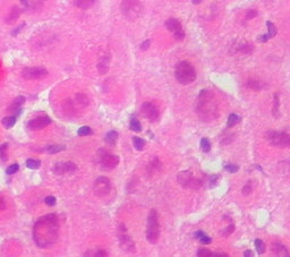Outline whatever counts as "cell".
<instances>
[{
    "label": "cell",
    "mask_w": 290,
    "mask_h": 257,
    "mask_svg": "<svg viewBox=\"0 0 290 257\" xmlns=\"http://www.w3.org/2000/svg\"><path fill=\"white\" fill-rule=\"evenodd\" d=\"M100 164L102 166V169L104 170H112L116 166L119 164V157L113 154L101 152L100 153Z\"/></svg>",
    "instance_id": "12"
},
{
    "label": "cell",
    "mask_w": 290,
    "mask_h": 257,
    "mask_svg": "<svg viewBox=\"0 0 290 257\" xmlns=\"http://www.w3.org/2000/svg\"><path fill=\"white\" fill-rule=\"evenodd\" d=\"M255 16H257V12L255 9H250L248 13L246 14V19H252L254 18Z\"/></svg>",
    "instance_id": "43"
},
{
    "label": "cell",
    "mask_w": 290,
    "mask_h": 257,
    "mask_svg": "<svg viewBox=\"0 0 290 257\" xmlns=\"http://www.w3.org/2000/svg\"><path fill=\"white\" fill-rule=\"evenodd\" d=\"M197 256H225L227 257L228 255L227 254H216V253H212V251H210L209 249H198V251H197Z\"/></svg>",
    "instance_id": "24"
},
{
    "label": "cell",
    "mask_w": 290,
    "mask_h": 257,
    "mask_svg": "<svg viewBox=\"0 0 290 257\" xmlns=\"http://www.w3.org/2000/svg\"><path fill=\"white\" fill-rule=\"evenodd\" d=\"M225 170H227L228 172L230 173H236L239 170V166L236 164H227V166H225Z\"/></svg>",
    "instance_id": "38"
},
{
    "label": "cell",
    "mask_w": 290,
    "mask_h": 257,
    "mask_svg": "<svg viewBox=\"0 0 290 257\" xmlns=\"http://www.w3.org/2000/svg\"><path fill=\"white\" fill-rule=\"evenodd\" d=\"M175 76L181 85H189L196 79V72L188 61H180L176 66Z\"/></svg>",
    "instance_id": "3"
},
{
    "label": "cell",
    "mask_w": 290,
    "mask_h": 257,
    "mask_svg": "<svg viewBox=\"0 0 290 257\" xmlns=\"http://www.w3.org/2000/svg\"><path fill=\"white\" fill-rule=\"evenodd\" d=\"M19 15V10H18V8H14L13 10H12V13H10V22H13V21H15L16 18H17V16Z\"/></svg>",
    "instance_id": "42"
},
{
    "label": "cell",
    "mask_w": 290,
    "mask_h": 257,
    "mask_svg": "<svg viewBox=\"0 0 290 257\" xmlns=\"http://www.w3.org/2000/svg\"><path fill=\"white\" fill-rule=\"evenodd\" d=\"M271 250L277 256H290L288 249L280 242H273L271 246Z\"/></svg>",
    "instance_id": "16"
},
{
    "label": "cell",
    "mask_w": 290,
    "mask_h": 257,
    "mask_svg": "<svg viewBox=\"0 0 290 257\" xmlns=\"http://www.w3.org/2000/svg\"><path fill=\"white\" fill-rule=\"evenodd\" d=\"M195 238H197L202 244H205V245L211 244V241H212V239L210 238V237H207V236L202 231H197L196 233H195Z\"/></svg>",
    "instance_id": "23"
},
{
    "label": "cell",
    "mask_w": 290,
    "mask_h": 257,
    "mask_svg": "<svg viewBox=\"0 0 290 257\" xmlns=\"http://www.w3.org/2000/svg\"><path fill=\"white\" fill-rule=\"evenodd\" d=\"M150 44H151L150 40L144 41L143 43H142V45H140V49H142V50H143V51L147 50V49H149V47H150Z\"/></svg>",
    "instance_id": "44"
},
{
    "label": "cell",
    "mask_w": 290,
    "mask_h": 257,
    "mask_svg": "<svg viewBox=\"0 0 290 257\" xmlns=\"http://www.w3.org/2000/svg\"><path fill=\"white\" fill-rule=\"evenodd\" d=\"M140 111H142V114L144 116V118L147 119L149 121L154 122L159 119V111H158L156 107L152 102H144L142 104Z\"/></svg>",
    "instance_id": "14"
},
{
    "label": "cell",
    "mask_w": 290,
    "mask_h": 257,
    "mask_svg": "<svg viewBox=\"0 0 290 257\" xmlns=\"http://www.w3.org/2000/svg\"><path fill=\"white\" fill-rule=\"evenodd\" d=\"M142 10V5L140 0H122L121 13L126 18L136 19L140 16Z\"/></svg>",
    "instance_id": "5"
},
{
    "label": "cell",
    "mask_w": 290,
    "mask_h": 257,
    "mask_svg": "<svg viewBox=\"0 0 290 257\" xmlns=\"http://www.w3.org/2000/svg\"><path fill=\"white\" fill-rule=\"evenodd\" d=\"M234 231H235V226L232 224V223H230L227 228H225L223 230L220 231V235H221L222 237H228V236H230Z\"/></svg>",
    "instance_id": "31"
},
{
    "label": "cell",
    "mask_w": 290,
    "mask_h": 257,
    "mask_svg": "<svg viewBox=\"0 0 290 257\" xmlns=\"http://www.w3.org/2000/svg\"><path fill=\"white\" fill-rule=\"evenodd\" d=\"M65 148H66V146H64V145H52V146H49V147L47 148V151L50 154H55V153H59V152L64 151Z\"/></svg>",
    "instance_id": "29"
},
{
    "label": "cell",
    "mask_w": 290,
    "mask_h": 257,
    "mask_svg": "<svg viewBox=\"0 0 290 257\" xmlns=\"http://www.w3.org/2000/svg\"><path fill=\"white\" fill-rule=\"evenodd\" d=\"M269 39H270V38H269V35L268 34H264V35H261V36H259L257 40H259V42H266Z\"/></svg>",
    "instance_id": "46"
},
{
    "label": "cell",
    "mask_w": 290,
    "mask_h": 257,
    "mask_svg": "<svg viewBox=\"0 0 290 257\" xmlns=\"http://www.w3.org/2000/svg\"><path fill=\"white\" fill-rule=\"evenodd\" d=\"M266 26H268V28H269V33H268L269 38L271 39V38H273V36H275V34H277V27L274 26V24L272 22H266Z\"/></svg>",
    "instance_id": "32"
},
{
    "label": "cell",
    "mask_w": 290,
    "mask_h": 257,
    "mask_svg": "<svg viewBox=\"0 0 290 257\" xmlns=\"http://www.w3.org/2000/svg\"><path fill=\"white\" fill-rule=\"evenodd\" d=\"M16 120H17V117H14V116H8L6 117V118H3L2 119V126L5 127V128H12L14 125L16 124Z\"/></svg>",
    "instance_id": "21"
},
{
    "label": "cell",
    "mask_w": 290,
    "mask_h": 257,
    "mask_svg": "<svg viewBox=\"0 0 290 257\" xmlns=\"http://www.w3.org/2000/svg\"><path fill=\"white\" fill-rule=\"evenodd\" d=\"M21 1H22V2H25V1H26V0H21Z\"/></svg>",
    "instance_id": "49"
},
{
    "label": "cell",
    "mask_w": 290,
    "mask_h": 257,
    "mask_svg": "<svg viewBox=\"0 0 290 257\" xmlns=\"http://www.w3.org/2000/svg\"><path fill=\"white\" fill-rule=\"evenodd\" d=\"M178 184L184 187V188H190V189H198L202 187V181L201 179H197L192 175L190 171L185 170L178 173L177 176Z\"/></svg>",
    "instance_id": "6"
},
{
    "label": "cell",
    "mask_w": 290,
    "mask_h": 257,
    "mask_svg": "<svg viewBox=\"0 0 290 257\" xmlns=\"http://www.w3.org/2000/svg\"><path fill=\"white\" fill-rule=\"evenodd\" d=\"M201 148L205 153L211 151V143H210V141L207 138H202V141H201Z\"/></svg>",
    "instance_id": "30"
},
{
    "label": "cell",
    "mask_w": 290,
    "mask_h": 257,
    "mask_svg": "<svg viewBox=\"0 0 290 257\" xmlns=\"http://www.w3.org/2000/svg\"><path fill=\"white\" fill-rule=\"evenodd\" d=\"M50 124H51V119L48 116H39L30 120V121L26 124V126H27V128L31 129V130H41V129L45 128L47 126H49Z\"/></svg>",
    "instance_id": "15"
},
{
    "label": "cell",
    "mask_w": 290,
    "mask_h": 257,
    "mask_svg": "<svg viewBox=\"0 0 290 257\" xmlns=\"http://www.w3.org/2000/svg\"><path fill=\"white\" fill-rule=\"evenodd\" d=\"M255 248H256V250L259 251V254H263V253L265 251L264 242H263L261 239H256V240H255Z\"/></svg>",
    "instance_id": "35"
},
{
    "label": "cell",
    "mask_w": 290,
    "mask_h": 257,
    "mask_svg": "<svg viewBox=\"0 0 290 257\" xmlns=\"http://www.w3.org/2000/svg\"><path fill=\"white\" fill-rule=\"evenodd\" d=\"M95 0H74V3L75 6L78 8H82V9H88L90 8L92 5L94 3Z\"/></svg>",
    "instance_id": "19"
},
{
    "label": "cell",
    "mask_w": 290,
    "mask_h": 257,
    "mask_svg": "<svg viewBox=\"0 0 290 257\" xmlns=\"http://www.w3.org/2000/svg\"><path fill=\"white\" fill-rule=\"evenodd\" d=\"M6 208V202L1 196H0V211H3Z\"/></svg>",
    "instance_id": "45"
},
{
    "label": "cell",
    "mask_w": 290,
    "mask_h": 257,
    "mask_svg": "<svg viewBox=\"0 0 290 257\" xmlns=\"http://www.w3.org/2000/svg\"><path fill=\"white\" fill-rule=\"evenodd\" d=\"M201 1H202V0H193V3H195V5H198Z\"/></svg>",
    "instance_id": "48"
},
{
    "label": "cell",
    "mask_w": 290,
    "mask_h": 257,
    "mask_svg": "<svg viewBox=\"0 0 290 257\" xmlns=\"http://www.w3.org/2000/svg\"><path fill=\"white\" fill-rule=\"evenodd\" d=\"M109 63H110L109 56H104L101 58L100 61H99V65H97V69H99L100 74H106V72H108V69H109Z\"/></svg>",
    "instance_id": "18"
},
{
    "label": "cell",
    "mask_w": 290,
    "mask_h": 257,
    "mask_svg": "<svg viewBox=\"0 0 290 257\" xmlns=\"http://www.w3.org/2000/svg\"><path fill=\"white\" fill-rule=\"evenodd\" d=\"M18 170H19V166L15 163V164H12V166H9L7 168L6 173L7 175H14V173H16Z\"/></svg>",
    "instance_id": "36"
},
{
    "label": "cell",
    "mask_w": 290,
    "mask_h": 257,
    "mask_svg": "<svg viewBox=\"0 0 290 257\" xmlns=\"http://www.w3.org/2000/svg\"><path fill=\"white\" fill-rule=\"evenodd\" d=\"M247 86L252 90H255V91H259V90H262L264 87V84L262 82L256 81V79H250V81L247 82Z\"/></svg>",
    "instance_id": "22"
},
{
    "label": "cell",
    "mask_w": 290,
    "mask_h": 257,
    "mask_svg": "<svg viewBox=\"0 0 290 257\" xmlns=\"http://www.w3.org/2000/svg\"><path fill=\"white\" fill-rule=\"evenodd\" d=\"M244 256H253L252 250H246L245 251V254H244Z\"/></svg>",
    "instance_id": "47"
},
{
    "label": "cell",
    "mask_w": 290,
    "mask_h": 257,
    "mask_svg": "<svg viewBox=\"0 0 290 257\" xmlns=\"http://www.w3.org/2000/svg\"><path fill=\"white\" fill-rule=\"evenodd\" d=\"M77 171V166L73 161H60L53 166V172L58 176L72 175Z\"/></svg>",
    "instance_id": "9"
},
{
    "label": "cell",
    "mask_w": 290,
    "mask_h": 257,
    "mask_svg": "<svg viewBox=\"0 0 290 257\" xmlns=\"http://www.w3.org/2000/svg\"><path fill=\"white\" fill-rule=\"evenodd\" d=\"M59 230V220L56 214L43 215L33 226V240L39 248H50L58 241Z\"/></svg>",
    "instance_id": "1"
},
{
    "label": "cell",
    "mask_w": 290,
    "mask_h": 257,
    "mask_svg": "<svg viewBox=\"0 0 290 257\" xmlns=\"http://www.w3.org/2000/svg\"><path fill=\"white\" fill-rule=\"evenodd\" d=\"M196 112L200 119L205 122H211L219 116L218 102L212 92L209 90H203L197 96Z\"/></svg>",
    "instance_id": "2"
},
{
    "label": "cell",
    "mask_w": 290,
    "mask_h": 257,
    "mask_svg": "<svg viewBox=\"0 0 290 257\" xmlns=\"http://www.w3.org/2000/svg\"><path fill=\"white\" fill-rule=\"evenodd\" d=\"M133 144H134V147L137 151H142L145 147V141L142 139L140 137H134L133 138Z\"/></svg>",
    "instance_id": "26"
},
{
    "label": "cell",
    "mask_w": 290,
    "mask_h": 257,
    "mask_svg": "<svg viewBox=\"0 0 290 257\" xmlns=\"http://www.w3.org/2000/svg\"><path fill=\"white\" fill-rule=\"evenodd\" d=\"M279 113V97L278 95L274 96V107H273V114L274 117H277V114Z\"/></svg>",
    "instance_id": "41"
},
{
    "label": "cell",
    "mask_w": 290,
    "mask_h": 257,
    "mask_svg": "<svg viewBox=\"0 0 290 257\" xmlns=\"http://www.w3.org/2000/svg\"><path fill=\"white\" fill-rule=\"evenodd\" d=\"M129 127H131V129L133 130V132L135 133H138L142 130V126H140V122L138 121L136 118H131V124H129Z\"/></svg>",
    "instance_id": "25"
},
{
    "label": "cell",
    "mask_w": 290,
    "mask_h": 257,
    "mask_svg": "<svg viewBox=\"0 0 290 257\" xmlns=\"http://www.w3.org/2000/svg\"><path fill=\"white\" fill-rule=\"evenodd\" d=\"M239 121H240V117L238 116V114H236V113H231L230 116L228 117L227 125H228V127H232V126H235Z\"/></svg>",
    "instance_id": "27"
},
{
    "label": "cell",
    "mask_w": 290,
    "mask_h": 257,
    "mask_svg": "<svg viewBox=\"0 0 290 257\" xmlns=\"http://www.w3.org/2000/svg\"><path fill=\"white\" fill-rule=\"evenodd\" d=\"M161 168V163L158 159H154L153 161H150V164H149V171L153 172V171H158Z\"/></svg>",
    "instance_id": "28"
},
{
    "label": "cell",
    "mask_w": 290,
    "mask_h": 257,
    "mask_svg": "<svg viewBox=\"0 0 290 257\" xmlns=\"http://www.w3.org/2000/svg\"><path fill=\"white\" fill-rule=\"evenodd\" d=\"M165 27L174 34L176 40L178 41L184 40L185 32L183 30V27H181V24L179 21H177L176 18H169L168 21H165Z\"/></svg>",
    "instance_id": "13"
},
{
    "label": "cell",
    "mask_w": 290,
    "mask_h": 257,
    "mask_svg": "<svg viewBox=\"0 0 290 257\" xmlns=\"http://www.w3.org/2000/svg\"><path fill=\"white\" fill-rule=\"evenodd\" d=\"M120 231L118 233V239H119V246L125 253H135L136 251V247H135V242L133 241V239L127 235L124 224L120 226Z\"/></svg>",
    "instance_id": "8"
},
{
    "label": "cell",
    "mask_w": 290,
    "mask_h": 257,
    "mask_svg": "<svg viewBox=\"0 0 290 257\" xmlns=\"http://www.w3.org/2000/svg\"><path fill=\"white\" fill-rule=\"evenodd\" d=\"M117 139H118V133L116 132V130H111V132L107 133L106 137H104V141L108 143V144H116V142H117Z\"/></svg>",
    "instance_id": "20"
},
{
    "label": "cell",
    "mask_w": 290,
    "mask_h": 257,
    "mask_svg": "<svg viewBox=\"0 0 290 257\" xmlns=\"http://www.w3.org/2000/svg\"><path fill=\"white\" fill-rule=\"evenodd\" d=\"M40 161L39 160H34V159H28L27 161H26V166H27L28 169H38L39 166H40Z\"/></svg>",
    "instance_id": "33"
},
{
    "label": "cell",
    "mask_w": 290,
    "mask_h": 257,
    "mask_svg": "<svg viewBox=\"0 0 290 257\" xmlns=\"http://www.w3.org/2000/svg\"><path fill=\"white\" fill-rule=\"evenodd\" d=\"M7 147H8V144H7V143H5V144H2L1 146H0V159H1L2 161L7 160V157H6Z\"/></svg>",
    "instance_id": "37"
},
{
    "label": "cell",
    "mask_w": 290,
    "mask_h": 257,
    "mask_svg": "<svg viewBox=\"0 0 290 257\" xmlns=\"http://www.w3.org/2000/svg\"><path fill=\"white\" fill-rule=\"evenodd\" d=\"M93 190L97 196H107L111 190V184H110L109 179L107 177H99V178L94 181Z\"/></svg>",
    "instance_id": "10"
},
{
    "label": "cell",
    "mask_w": 290,
    "mask_h": 257,
    "mask_svg": "<svg viewBox=\"0 0 290 257\" xmlns=\"http://www.w3.org/2000/svg\"><path fill=\"white\" fill-rule=\"evenodd\" d=\"M56 197L55 196H48V197H45V199H44V203L47 204L48 206H53L55 204H56Z\"/></svg>",
    "instance_id": "39"
},
{
    "label": "cell",
    "mask_w": 290,
    "mask_h": 257,
    "mask_svg": "<svg viewBox=\"0 0 290 257\" xmlns=\"http://www.w3.org/2000/svg\"><path fill=\"white\" fill-rule=\"evenodd\" d=\"M92 129L90 128V127H88V126H83V127H81V128L78 129V135L79 136H88V135H92Z\"/></svg>",
    "instance_id": "34"
},
{
    "label": "cell",
    "mask_w": 290,
    "mask_h": 257,
    "mask_svg": "<svg viewBox=\"0 0 290 257\" xmlns=\"http://www.w3.org/2000/svg\"><path fill=\"white\" fill-rule=\"evenodd\" d=\"M47 75L48 70L45 68H42V67H30V68H25L22 72L23 78L30 79V81L43 78Z\"/></svg>",
    "instance_id": "11"
},
{
    "label": "cell",
    "mask_w": 290,
    "mask_h": 257,
    "mask_svg": "<svg viewBox=\"0 0 290 257\" xmlns=\"http://www.w3.org/2000/svg\"><path fill=\"white\" fill-rule=\"evenodd\" d=\"M24 102H25V97L23 96V95H19V96L16 97L15 101H14L13 103H12V105H10L9 110H12V111H16V113H15L16 117H17V114H19V113L22 112L21 107L23 105Z\"/></svg>",
    "instance_id": "17"
},
{
    "label": "cell",
    "mask_w": 290,
    "mask_h": 257,
    "mask_svg": "<svg viewBox=\"0 0 290 257\" xmlns=\"http://www.w3.org/2000/svg\"><path fill=\"white\" fill-rule=\"evenodd\" d=\"M268 141L270 142V144L273 146L281 148H287L290 147V136L286 133L281 132H269L266 135Z\"/></svg>",
    "instance_id": "7"
},
{
    "label": "cell",
    "mask_w": 290,
    "mask_h": 257,
    "mask_svg": "<svg viewBox=\"0 0 290 257\" xmlns=\"http://www.w3.org/2000/svg\"><path fill=\"white\" fill-rule=\"evenodd\" d=\"M252 185L250 184H247L246 186H244V188H243V190H241V193H243V195L244 196H248V195H250L252 194Z\"/></svg>",
    "instance_id": "40"
},
{
    "label": "cell",
    "mask_w": 290,
    "mask_h": 257,
    "mask_svg": "<svg viewBox=\"0 0 290 257\" xmlns=\"http://www.w3.org/2000/svg\"><path fill=\"white\" fill-rule=\"evenodd\" d=\"M160 236V226L158 221V213L155 210H151L147 217L146 239L150 244H155Z\"/></svg>",
    "instance_id": "4"
}]
</instances>
